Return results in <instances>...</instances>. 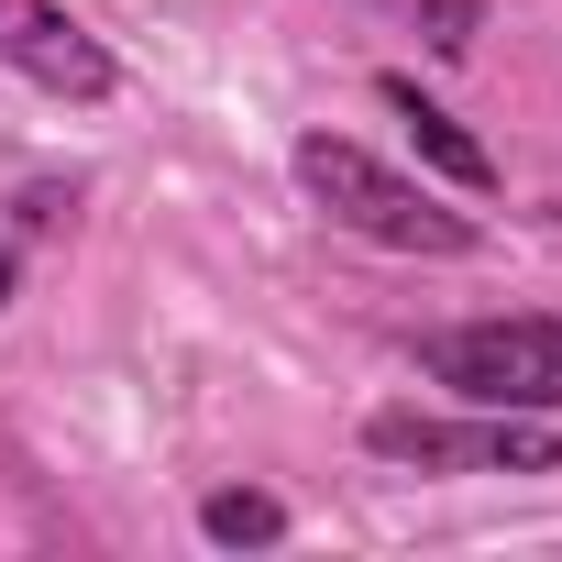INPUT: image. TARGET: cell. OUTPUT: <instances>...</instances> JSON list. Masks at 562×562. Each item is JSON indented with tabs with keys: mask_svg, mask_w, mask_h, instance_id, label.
Returning <instances> with one entry per match:
<instances>
[{
	"mask_svg": "<svg viewBox=\"0 0 562 562\" xmlns=\"http://www.w3.org/2000/svg\"><path fill=\"white\" fill-rule=\"evenodd\" d=\"M299 188L342 221V232H364V243H386V254H474L485 243V221L474 210H441L419 177H397L386 155H364L353 133H299Z\"/></svg>",
	"mask_w": 562,
	"mask_h": 562,
	"instance_id": "6da1fadb",
	"label": "cell"
},
{
	"mask_svg": "<svg viewBox=\"0 0 562 562\" xmlns=\"http://www.w3.org/2000/svg\"><path fill=\"white\" fill-rule=\"evenodd\" d=\"M364 452L397 463V474H562V430L529 419V408H463V419L375 408L364 419Z\"/></svg>",
	"mask_w": 562,
	"mask_h": 562,
	"instance_id": "7a4b0ae2",
	"label": "cell"
},
{
	"mask_svg": "<svg viewBox=\"0 0 562 562\" xmlns=\"http://www.w3.org/2000/svg\"><path fill=\"white\" fill-rule=\"evenodd\" d=\"M419 375L452 386L463 408H529L551 419L562 408V321L518 310V321H452L419 342Z\"/></svg>",
	"mask_w": 562,
	"mask_h": 562,
	"instance_id": "3957f363",
	"label": "cell"
},
{
	"mask_svg": "<svg viewBox=\"0 0 562 562\" xmlns=\"http://www.w3.org/2000/svg\"><path fill=\"white\" fill-rule=\"evenodd\" d=\"M0 67L34 78L45 100H78V111H100V100L122 89L111 45H100L78 12H56V0H0Z\"/></svg>",
	"mask_w": 562,
	"mask_h": 562,
	"instance_id": "277c9868",
	"label": "cell"
},
{
	"mask_svg": "<svg viewBox=\"0 0 562 562\" xmlns=\"http://www.w3.org/2000/svg\"><path fill=\"white\" fill-rule=\"evenodd\" d=\"M375 100H386V111L408 122V144H419V155H430V166H441L452 188H474V199L496 188V155H485V144H474V133H463V122H452V111H441V100H430L419 78H375Z\"/></svg>",
	"mask_w": 562,
	"mask_h": 562,
	"instance_id": "5b68a950",
	"label": "cell"
},
{
	"mask_svg": "<svg viewBox=\"0 0 562 562\" xmlns=\"http://www.w3.org/2000/svg\"><path fill=\"white\" fill-rule=\"evenodd\" d=\"M199 529L221 551H265V540H288V507H276L265 485H221V496H199Z\"/></svg>",
	"mask_w": 562,
	"mask_h": 562,
	"instance_id": "8992f818",
	"label": "cell"
},
{
	"mask_svg": "<svg viewBox=\"0 0 562 562\" xmlns=\"http://www.w3.org/2000/svg\"><path fill=\"white\" fill-rule=\"evenodd\" d=\"M474 23H485L474 0H419V34H430L441 56H463V45H474Z\"/></svg>",
	"mask_w": 562,
	"mask_h": 562,
	"instance_id": "52a82bcc",
	"label": "cell"
},
{
	"mask_svg": "<svg viewBox=\"0 0 562 562\" xmlns=\"http://www.w3.org/2000/svg\"><path fill=\"white\" fill-rule=\"evenodd\" d=\"M0 310H12V243H0Z\"/></svg>",
	"mask_w": 562,
	"mask_h": 562,
	"instance_id": "ba28073f",
	"label": "cell"
}]
</instances>
